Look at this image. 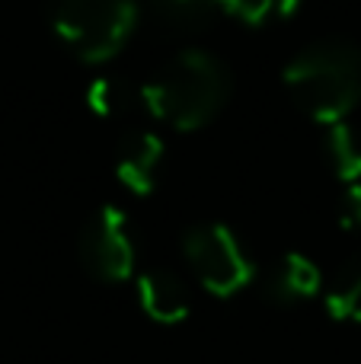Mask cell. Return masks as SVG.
<instances>
[{
    "label": "cell",
    "instance_id": "9c48e42d",
    "mask_svg": "<svg viewBox=\"0 0 361 364\" xmlns=\"http://www.w3.org/2000/svg\"><path fill=\"white\" fill-rule=\"evenodd\" d=\"M323 288V275H320L317 262L307 259L304 252H285L275 265V272L269 275L266 294L275 304H298L313 297Z\"/></svg>",
    "mask_w": 361,
    "mask_h": 364
},
{
    "label": "cell",
    "instance_id": "5b68a950",
    "mask_svg": "<svg viewBox=\"0 0 361 364\" xmlns=\"http://www.w3.org/2000/svg\"><path fill=\"white\" fill-rule=\"evenodd\" d=\"M77 250H80L83 269L93 278H99V282L115 284L131 278L138 250H134V233L128 214L115 205H102L83 224Z\"/></svg>",
    "mask_w": 361,
    "mask_h": 364
},
{
    "label": "cell",
    "instance_id": "8fae6325",
    "mask_svg": "<svg viewBox=\"0 0 361 364\" xmlns=\"http://www.w3.org/2000/svg\"><path fill=\"white\" fill-rule=\"evenodd\" d=\"M323 157L330 170L343 182H361V132L352 122L326 125L323 134Z\"/></svg>",
    "mask_w": 361,
    "mask_h": 364
},
{
    "label": "cell",
    "instance_id": "ba28073f",
    "mask_svg": "<svg viewBox=\"0 0 361 364\" xmlns=\"http://www.w3.org/2000/svg\"><path fill=\"white\" fill-rule=\"evenodd\" d=\"M87 106L99 119L131 122L141 112H147L144 83H134L128 77H96L87 90Z\"/></svg>",
    "mask_w": 361,
    "mask_h": 364
},
{
    "label": "cell",
    "instance_id": "52a82bcc",
    "mask_svg": "<svg viewBox=\"0 0 361 364\" xmlns=\"http://www.w3.org/2000/svg\"><path fill=\"white\" fill-rule=\"evenodd\" d=\"M138 301L141 310L153 323H183L192 310L189 284L173 269H147L138 278Z\"/></svg>",
    "mask_w": 361,
    "mask_h": 364
},
{
    "label": "cell",
    "instance_id": "7a4b0ae2",
    "mask_svg": "<svg viewBox=\"0 0 361 364\" xmlns=\"http://www.w3.org/2000/svg\"><path fill=\"white\" fill-rule=\"evenodd\" d=\"M291 102L320 125L349 122L361 106V48L349 42H317L285 64Z\"/></svg>",
    "mask_w": 361,
    "mask_h": 364
},
{
    "label": "cell",
    "instance_id": "30bf717a",
    "mask_svg": "<svg viewBox=\"0 0 361 364\" xmlns=\"http://www.w3.org/2000/svg\"><path fill=\"white\" fill-rule=\"evenodd\" d=\"M160 29L185 36L202 32L224 13V0H144Z\"/></svg>",
    "mask_w": 361,
    "mask_h": 364
},
{
    "label": "cell",
    "instance_id": "6da1fadb",
    "mask_svg": "<svg viewBox=\"0 0 361 364\" xmlns=\"http://www.w3.org/2000/svg\"><path fill=\"white\" fill-rule=\"evenodd\" d=\"M230 70L211 51L185 48L166 58L151 80H144L147 115L176 128V132H198L217 119L230 100Z\"/></svg>",
    "mask_w": 361,
    "mask_h": 364
},
{
    "label": "cell",
    "instance_id": "277c9868",
    "mask_svg": "<svg viewBox=\"0 0 361 364\" xmlns=\"http://www.w3.org/2000/svg\"><path fill=\"white\" fill-rule=\"evenodd\" d=\"M183 252L198 284L217 297L243 291L256 275L253 259L247 256L237 233L224 224H195L185 230Z\"/></svg>",
    "mask_w": 361,
    "mask_h": 364
},
{
    "label": "cell",
    "instance_id": "3957f363",
    "mask_svg": "<svg viewBox=\"0 0 361 364\" xmlns=\"http://www.w3.org/2000/svg\"><path fill=\"white\" fill-rule=\"evenodd\" d=\"M138 23V0H58L51 10L55 36L83 64H102L115 58Z\"/></svg>",
    "mask_w": 361,
    "mask_h": 364
},
{
    "label": "cell",
    "instance_id": "4fadbf2b",
    "mask_svg": "<svg viewBox=\"0 0 361 364\" xmlns=\"http://www.w3.org/2000/svg\"><path fill=\"white\" fill-rule=\"evenodd\" d=\"M301 0H224V13L240 19L243 26H266L272 19H288Z\"/></svg>",
    "mask_w": 361,
    "mask_h": 364
},
{
    "label": "cell",
    "instance_id": "7c38bea8",
    "mask_svg": "<svg viewBox=\"0 0 361 364\" xmlns=\"http://www.w3.org/2000/svg\"><path fill=\"white\" fill-rule=\"evenodd\" d=\"M326 314L339 323H361V252L349 256L326 288Z\"/></svg>",
    "mask_w": 361,
    "mask_h": 364
},
{
    "label": "cell",
    "instance_id": "5bb4252c",
    "mask_svg": "<svg viewBox=\"0 0 361 364\" xmlns=\"http://www.w3.org/2000/svg\"><path fill=\"white\" fill-rule=\"evenodd\" d=\"M339 224L352 233H361V182H352L339 198Z\"/></svg>",
    "mask_w": 361,
    "mask_h": 364
},
{
    "label": "cell",
    "instance_id": "8992f818",
    "mask_svg": "<svg viewBox=\"0 0 361 364\" xmlns=\"http://www.w3.org/2000/svg\"><path fill=\"white\" fill-rule=\"evenodd\" d=\"M163 166V141L151 128L131 125L115 147V176L134 195H151Z\"/></svg>",
    "mask_w": 361,
    "mask_h": 364
}]
</instances>
